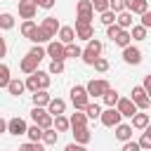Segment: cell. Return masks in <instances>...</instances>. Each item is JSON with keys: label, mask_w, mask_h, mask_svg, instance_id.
I'll use <instances>...</instances> for the list:
<instances>
[{"label": "cell", "mask_w": 151, "mask_h": 151, "mask_svg": "<svg viewBox=\"0 0 151 151\" xmlns=\"http://www.w3.org/2000/svg\"><path fill=\"white\" fill-rule=\"evenodd\" d=\"M101 50H104L101 40H97V38H90V40H87V47L80 52V59H83L85 64H90V66H92V61H94L97 57H101Z\"/></svg>", "instance_id": "1"}, {"label": "cell", "mask_w": 151, "mask_h": 151, "mask_svg": "<svg viewBox=\"0 0 151 151\" xmlns=\"http://www.w3.org/2000/svg\"><path fill=\"white\" fill-rule=\"evenodd\" d=\"M87 101H90V97L85 92V85H73L71 87V104H73V109L76 111H83Z\"/></svg>", "instance_id": "2"}, {"label": "cell", "mask_w": 151, "mask_h": 151, "mask_svg": "<svg viewBox=\"0 0 151 151\" xmlns=\"http://www.w3.org/2000/svg\"><path fill=\"white\" fill-rule=\"evenodd\" d=\"M130 99L134 101L137 111H146V109L151 106V97L144 92V87H142V85H134V87H132V97H130Z\"/></svg>", "instance_id": "3"}, {"label": "cell", "mask_w": 151, "mask_h": 151, "mask_svg": "<svg viewBox=\"0 0 151 151\" xmlns=\"http://www.w3.org/2000/svg\"><path fill=\"white\" fill-rule=\"evenodd\" d=\"M111 85H109V80H104V78H92L87 85H85V92H87V97H101L106 90H109Z\"/></svg>", "instance_id": "4"}, {"label": "cell", "mask_w": 151, "mask_h": 151, "mask_svg": "<svg viewBox=\"0 0 151 151\" xmlns=\"http://www.w3.org/2000/svg\"><path fill=\"white\" fill-rule=\"evenodd\" d=\"M120 113H118V109L116 106H106V111H101L99 113V120H101V125L104 127H116L118 123H120Z\"/></svg>", "instance_id": "5"}, {"label": "cell", "mask_w": 151, "mask_h": 151, "mask_svg": "<svg viewBox=\"0 0 151 151\" xmlns=\"http://www.w3.org/2000/svg\"><path fill=\"white\" fill-rule=\"evenodd\" d=\"M31 118H33V123L38 125V127H42V130H47V127H52V116L42 109V106H33V111H31Z\"/></svg>", "instance_id": "6"}, {"label": "cell", "mask_w": 151, "mask_h": 151, "mask_svg": "<svg viewBox=\"0 0 151 151\" xmlns=\"http://www.w3.org/2000/svg\"><path fill=\"white\" fill-rule=\"evenodd\" d=\"M76 9H78V19H76V21H83V24H92V19H94V9H92L90 0H78Z\"/></svg>", "instance_id": "7"}, {"label": "cell", "mask_w": 151, "mask_h": 151, "mask_svg": "<svg viewBox=\"0 0 151 151\" xmlns=\"http://www.w3.org/2000/svg\"><path fill=\"white\" fill-rule=\"evenodd\" d=\"M116 109H118V113H120L123 118H132V116L137 113V106H134V101H132L130 97H118Z\"/></svg>", "instance_id": "8"}, {"label": "cell", "mask_w": 151, "mask_h": 151, "mask_svg": "<svg viewBox=\"0 0 151 151\" xmlns=\"http://www.w3.org/2000/svg\"><path fill=\"white\" fill-rule=\"evenodd\" d=\"M45 57H52V61H64V59H66V54H64V45H61L59 40L47 42V47H45Z\"/></svg>", "instance_id": "9"}, {"label": "cell", "mask_w": 151, "mask_h": 151, "mask_svg": "<svg viewBox=\"0 0 151 151\" xmlns=\"http://www.w3.org/2000/svg\"><path fill=\"white\" fill-rule=\"evenodd\" d=\"M123 61H125V64L137 66V64L142 61V50H139V47H134V45L130 42L127 47H123Z\"/></svg>", "instance_id": "10"}, {"label": "cell", "mask_w": 151, "mask_h": 151, "mask_svg": "<svg viewBox=\"0 0 151 151\" xmlns=\"http://www.w3.org/2000/svg\"><path fill=\"white\" fill-rule=\"evenodd\" d=\"M26 120L24 118H19V116H14V118H9L7 120V132L9 134H14V137H19V134H26Z\"/></svg>", "instance_id": "11"}, {"label": "cell", "mask_w": 151, "mask_h": 151, "mask_svg": "<svg viewBox=\"0 0 151 151\" xmlns=\"http://www.w3.org/2000/svg\"><path fill=\"white\" fill-rule=\"evenodd\" d=\"M76 40H90V38H94V28H92V24H83V21H76Z\"/></svg>", "instance_id": "12"}, {"label": "cell", "mask_w": 151, "mask_h": 151, "mask_svg": "<svg viewBox=\"0 0 151 151\" xmlns=\"http://www.w3.org/2000/svg\"><path fill=\"white\" fill-rule=\"evenodd\" d=\"M35 12H38V7L33 0H19V17L21 19H33Z\"/></svg>", "instance_id": "13"}, {"label": "cell", "mask_w": 151, "mask_h": 151, "mask_svg": "<svg viewBox=\"0 0 151 151\" xmlns=\"http://www.w3.org/2000/svg\"><path fill=\"white\" fill-rule=\"evenodd\" d=\"M40 28H42L50 38H57V31H59V21H57V17H45V19L40 21Z\"/></svg>", "instance_id": "14"}, {"label": "cell", "mask_w": 151, "mask_h": 151, "mask_svg": "<svg viewBox=\"0 0 151 151\" xmlns=\"http://www.w3.org/2000/svg\"><path fill=\"white\" fill-rule=\"evenodd\" d=\"M125 9L132 14H144L149 9V0H125Z\"/></svg>", "instance_id": "15"}, {"label": "cell", "mask_w": 151, "mask_h": 151, "mask_svg": "<svg viewBox=\"0 0 151 151\" xmlns=\"http://www.w3.org/2000/svg\"><path fill=\"white\" fill-rule=\"evenodd\" d=\"M59 42L61 45H68V42H76V31L73 26H59Z\"/></svg>", "instance_id": "16"}, {"label": "cell", "mask_w": 151, "mask_h": 151, "mask_svg": "<svg viewBox=\"0 0 151 151\" xmlns=\"http://www.w3.org/2000/svg\"><path fill=\"white\" fill-rule=\"evenodd\" d=\"M38 64H40V61H38L35 57H31V54H26V57H24V59L19 61V68H21V71H24V73L28 76V73H33V71H38Z\"/></svg>", "instance_id": "17"}, {"label": "cell", "mask_w": 151, "mask_h": 151, "mask_svg": "<svg viewBox=\"0 0 151 151\" xmlns=\"http://www.w3.org/2000/svg\"><path fill=\"white\" fill-rule=\"evenodd\" d=\"M64 111H66V101L59 99V97H52L50 104H47V113H50V116H59V113H64Z\"/></svg>", "instance_id": "18"}, {"label": "cell", "mask_w": 151, "mask_h": 151, "mask_svg": "<svg viewBox=\"0 0 151 151\" xmlns=\"http://www.w3.org/2000/svg\"><path fill=\"white\" fill-rule=\"evenodd\" d=\"M116 139H118V142H127V139H132V125L118 123V125H116Z\"/></svg>", "instance_id": "19"}, {"label": "cell", "mask_w": 151, "mask_h": 151, "mask_svg": "<svg viewBox=\"0 0 151 151\" xmlns=\"http://www.w3.org/2000/svg\"><path fill=\"white\" fill-rule=\"evenodd\" d=\"M73 139H76V144H87L90 139H92V132L87 130V127H73Z\"/></svg>", "instance_id": "20"}, {"label": "cell", "mask_w": 151, "mask_h": 151, "mask_svg": "<svg viewBox=\"0 0 151 151\" xmlns=\"http://www.w3.org/2000/svg\"><path fill=\"white\" fill-rule=\"evenodd\" d=\"M24 90H26V87H24V80H19V78H9V83H7V92H9L12 97H19Z\"/></svg>", "instance_id": "21"}, {"label": "cell", "mask_w": 151, "mask_h": 151, "mask_svg": "<svg viewBox=\"0 0 151 151\" xmlns=\"http://www.w3.org/2000/svg\"><path fill=\"white\" fill-rule=\"evenodd\" d=\"M50 99H52V97L47 94V90H35V92H33V106H42V109H45V106L50 104Z\"/></svg>", "instance_id": "22"}, {"label": "cell", "mask_w": 151, "mask_h": 151, "mask_svg": "<svg viewBox=\"0 0 151 151\" xmlns=\"http://www.w3.org/2000/svg\"><path fill=\"white\" fill-rule=\"evenodd\" d=\"M68 125H71V127H87V116H85L83 111H76V113H71V118H68Z\"/></svg>", "instance_id": "23"}, {"label": "cell", "mask_w": 151, "mask_h": 151, "mask_svg": "<svg viewBox=\"0 0 151 151\" xmlns=\"http://www.w3.org/2000/svg\"><path fill=\"white\" fill-rule=\"evenodd\" d=\"M132 127H134V130H144V127H149V113H144V111L139 113V111H137V113L132 116Z\"/></svg>", "instance_id": "24"}, {"label": "cell", "mask_w": 151, "mask_h": 151, "mask_svg": "<svg viewBox=\"0 0 151 151\" xmlns=\"http://www.w3.org/2000/svg\"><path fill=\"white\" fill-rule=\"evenodd\" d=\"M52 127H54L57 132H66L71 125H68V118H66L64 113H59V116H52Z\"/></svg>", "instance_id": "25"}, {"label": "cell", "mask_w": 151, "mask_h": 151, "mask_svg": "<svg viewBox=\"0 0 151 151\" xmlns=\"http://www.w3.org/2000/svg\"><path fill=\"white\" fill-rule=\"evenodd\" d=\"M57 139H59V132H57L54 127H47V130H42V137H40V142H42V144H47V146H54V144H57Z\"/></svg>", "instance_id": "26"}, {"label": "cell", "mask_w": 151, "mask_h": 151, "mask_svg": "<svg viewBox=\"0 0 151 151\" xmlns=\"http://www.w3.org/2000/svg\"><path fill=\"white\" fill-rule=\"evenodd\" d=\"M116 24H118L120 28H130V26H132V12H127V9L118 12V14H116Z\"/></svg>", "instance_id": "27"}, {"label": "cell", "mask_w": 151, "mask_h": 151, "mask_svg": "<svg viewBox=\"0 0 151 151\" xmlns=\"http://www.w3.org/2000/svg\"><path fill=\"white\" fill-rule=\"evenodd\" d=\"M28 40H31L33 45H42V42H50V35H47L40 26H35V31L31 33V38H28Z\"/></svg>", "instance_id": "28"}, {"label": "cell", "mask_w": 151, "mask_h": 151, "mask_svg": "<svg viewBox=\"0 0 151 151\" xmlns=\"http://www.w3.org/2000/svg\"><path fill=\"white\" fill-rule=\"evenodd\" d=\"M83 111H85V116H87V120H97V118H99V113H101V106H99L97 101H94V104H92V101H87Z\"/></svg>", "instance_id": "29"}, {"label": "cell", "mask_w": 151, "mask_h": 151, "mask_svg": "<svg viewBox=\"0 0 151 151\" xmlns=\"http://www.w3.org/2000/svg\"><path fill=\"white\" fill-rule=\"evenodd\" d=\"M113 42H116L118 47H127V45L132 42V38H130V31H127V28H123V31H120V33L113 38Z\"/></svg>", "instance_id": "30"}, {"label": "cell", "mask_w": 151, "mask_h": 151, "mask_svg": "<svg viewBox=\"0 0 151 151\" xmlns=\"http://www.w3.org/2000/svg\"><path fill=\"white\" fill-rule=\"evenodd\" d=\"M35 78H38V90H47L50 83H52V78H50L47 71H35Z\"/></svg>", "instance_id": "31"}, {"label": "cell", "mask_w": 151, "mask_h": 151, "mask_svg": "<svg viewBox=\"0 0 151 151\" xmlns=\"http://www.w3.org/2000/svg\"><path fill=\"white\" fill-rule=\"evenodd\" d=\"M118 97H120V94H118V90H113V87H109V90L101 94V99H104V104H106V106H116Z\"/></svg>", "instance_id": "32"}, {"label": "cell", "mask_w": 151, "mask_h": 151, "mask_svg": "<svg viewBox=\"0 0 151 151\" xmlns=\"http://www.w3.org/2000/svg\"><path fill=\"white\" fill-rule=\"evenodd\" d=\"M26 134H28V142H40V137H42V127H38V125L33 123L31 127H26Z\"/></svg>", "instance_id": "33"}, {"label": "cell", "mask_w": 151, "mask_h": 151, "mask_svg": "<svg viewBox=\"0 0 151 151\" xmlns=\"http://www.w3.org/2000/svg\"><path fill=\"white\" fill-rule=\"evenodd\" d=\"M35 26H38V24H35L33 19H24V24H21V35H24V38H31V33L35 31Z\"/></svg>", "instance_id": "34"}, {"label": "cell", "mask_w": 151, "mask_h": 151, "mask_svg": "<svg viewBox=\"0 0 151 151\" xmlns=\"http://www.w3.org/2000/svg\"><path fill=\"white\" fill-rule=\"evenodd\" d=\"M146 31H149V28H144L142 24H139V26H132L130 38H132V40H146Z\"/></svg>", "instance_id": "35"}, {"label": "cell", "mask_w": 151, "mask_h": 151, "mask_svg": "<svg viewBox=\"0 0 151 151\" xmlns=\"http://www.w3.org/2000/svg\"><path fill=\"white\" fill-rule=\"evenodd\" d=\"M80 47L76 45V42H68V45H64V54H66V59L71 57V59H76V57H80Z\"/></svg>", "instance_id": "36"}, {"label": "cell", "mask_w": 151, "mask_h": 151, "mask_svg": "<svg viewBox=\"0 0 151 151\" xmlns=\"http://www.w3.org/2000/svg\"><path fill=\"white\" fill-rule=\"evenodd\" d=\"M0 28H2V31H9V28H14V17H12L9 12L0 14Z\"/></svg>", "instance_id": "37"}, {"label": "cell", "mask_w": 151, "mask_h": 151, "mask_svg": "<svg viewBox=\"0 0 151 151\" xmlns=\"http://www.w3.org/2000/svg\"><path fill=\"white\" fill-rule=\"evenodd\" d=\"M99 21H101L104 26H109V24H116V12H111V9H104V12H99Z\"/></svg>", "instance_id": "38"}, {"label": "cell", "mask_w": 151, "mask_h": 151, "mask_svg": "<svg viewBox=\"0 0 151 151\" xmlns=\"http://www.w3.org/2000/svg\"><path fill=\"white\" fill-rule=\"evenodd\" d=\"M137 144H139V149H151V130L149 127H144V132H142Z\"/></svg>", "instance_id": "39"}, {"label": "cell", "mask_w": 151, "mask_h": 151, "mask_svg": "<svg viewBox=\"0 0 151 151\" xmlns=\"http://www.w3.org/2000/svg\"><path fill=\"white\" fill-rule=\"evenodd\" d=\"M92 66H94V71H99V73H106V71H109V59H104V57H97V59L92 61Z\"/></svg>", "instance_id": "40"}, {"label": "cell", "mask_w": 151, "mask_h": 151, "mask_svg": "<svg viewBox=\"0 0 151 151\" xmlns=\"http://www.w3.org/2000/svg\"><path fill=\"white\" fill-rule=\"evenodd\" d=\"M9 66L7 64H0V87H7V83H9Z\"/></svg>", "instance_id": "41"}, {"label": "cell", "mask_w": 151, "mask_h": 151, "mask_svg": "<svg viewBox=\"0 0 151 151\" xmlns=\"http://www.w3.org/2000/svg\"><path fill=\"white\" fill-rule=\"evenodd\" d=\"M19 151H45V149H42V142H26L19 146Z\"/></svg>", "instance_id": "42"}, {"label": "cell", "mask_w": 151, "mask_h": 151, "mask_svg": "<svg viewBox=\"0 0 151 151\" xmlns=\"http://www.w3.org/2000/svg\"><path fill=\"white\" fill-rule=\"evenodd\" d=\"M24 87H26V90H31V92H35V90H38V78H35V71H33V73H28V78H26Z\"/></svg>", "instance_id": "43"}, {"label": "cell", "mask_w": 151, "mask_h": 151, "mask_svg": "<svg viewBox=\"0 0 151 151\" xmlns=\"http://www.w3.org/2000/svg\"><path fill=\"white\" fill-rule=\"evenodd\" d=\"M28 54H31V57H35V59L40 61V59H45V47H40V45H33V47L28 50Z\"/></svg>", "instance_id": "44"}, {"label": "cell", "mask_w": 151, "mask_h": 151, "mask_svg": "<svg viewBox=\"0 0 151 151\" xmlns=\"http://www.w3.org/2000/svg\"><path fill=\"white\" fill-rule=\"evenodd\" d=\"M109 9L116 12V14L123 12V9H125V0H109Z\"/></svg>", "instance_id": "45"}, {"label": "cell", "mask_w": 151, "mask_h": 151, "mask_svg": "<svg viewBox=\"0 0 151 151\" xmlns=\"http://www.w3.org/2000/svg\"><path fill=\"white\" fill-rule=\"evenodd\" d=\"M90 5H92L94 12H104V9H109V0H90Z\"/></svg>", "instance_id": "46"}, {"label": "cell", "mask_w": 151, "mask_h": 151, "mask_svg": "<svg viewBox=\"0 0 151 151\" xmlns=\"http://www.w3.org/2000/svg\"><path fill=\"white\" fill-rule=\"evenodd\" d=\"M120 31H123V28H120L118 24H109V26H106V38H111V40H113Z\"/></svg>", "instance_id": "47"}, {"label": "cell", "mask_w": 151, "mask_h": 151, "mask_svg": "<svg viewBox=\"0 0 151 151\" xmlns=\"http://www.w3.org/2000/svg\"><path fill=\"white\" fill-rule=\"evenodd\" d=\"M47 73H50V76H52V73H57V76H59V73H64V61H52Z\"/></svg>", "instance_id": "48"}, {"label": "cell", "mask_w": 151, "mask_h": 151, "mask_svg": "<svg viewBox=\"0 0 151 151\" xmlns=\"http://www.w3.org/2000/svg\"><path fill=\"white\" fill-rule=\"evenodd\" d=\"M120 151H139V144L134 139H127V142H123V149Z\"/></svg>", "instance_id": "49"}, {"label": "cell", "mask_w": 151, "mask_h": 151, "mask_svg": "<svg viewBox=\"0 0 151 151\" xmlns=\"http://www.w3.org/2000/svg\"><path fill=\"white\" fill-rule=\"evenodd\" d=\"M139 17H142V26H144V28H151V12L146 9V12L139 14Z\"/></svg>", "instance_id": "50"}, {"label": "cell", "mask_w": 151, "mask_h": 151, "mask_svg": "<svg viewBox=\"0 0 151 151\" xmlns=\"http://www.w3.org/2000/svg\"><path fill=\"white\" fill-rule=\"evenodd\" d=\"M35 7H42V9H52V7H54V0H35Z\"/></svg>", "instance_id": "51"}, {"label": "cell", "mask_w": 151, "mask_h": 151, "mask_svg": "<svg viewBox=\"0 0 151 151\" xmlns=\"http://www.w3.org/2000/svg\"><path fill=\"white\" fill-rule=\"evenodd\" d=\"M64 151H87L83 144H76V142H71V144H66V149Z\"/></svg>", "instance_id": "52"}, {"label": "cell", "mask_w": 151, "mask_h": 151, "mask_svg": "<svg viewBox=\"0 0 151 151\" xmlns=\"http://www.w3.org/2000/svg\"><path fill=\"white\" fill-rule=\"evenodd\" d=\"M142 87H144L146 94H151V76H144V85H142Z\"/></svg>", "instance_id": "53"}, {"label": "cell", "mask_w": 151, "mask_h": 151, "mask_svg": "<svg viewBox=\"0 0 151 151\" xmlns=\"http://www.w3.org/2000/svg\"><path fill=\"white\" fill-rule=\"evenodd\" d=\"M5 54H7V42L0 38V57H5Z\"/></svg>", "instance_id": "54"}, {"label": "cell", "mask_w": 151, "mask_h": 151, "mask_svg": "<svg viewBox=\"0 0 151 151\" xmlns=\"http://www.w3.org/2000/svg\"><path fill=\"white\" fill-rule=\"evenodd\" d=\"M2 132H7V120H5V118H0V134H2Z\"/></svg>", "instance_id": "55"}, {"label": "cell", "mask_w": 151, "mask_h": 151, "mask_svg": "<svg viewBox=\"0 0 151 151\" xmlns=\"http://www.w3.org/2000/svg\"><path fill=\"white\" fill-rule=\"evenodd\" d=\"M139 151H151V149H139Z\"/></svg>", "instance_id": "56"}, {"label": "cell", "mask_w": 151, "mask_h": 151, "mask_svg": "<svg viewBox=\"0 0 151 151\" xmlns=\"http://www.w3.org/2000/svg\"><path fill=\"white\" fill-rule=\"evenodd\" d=\"M33 2H35V0H33Z\"/></svg>", "instance_id": "57"}]
</instances>
